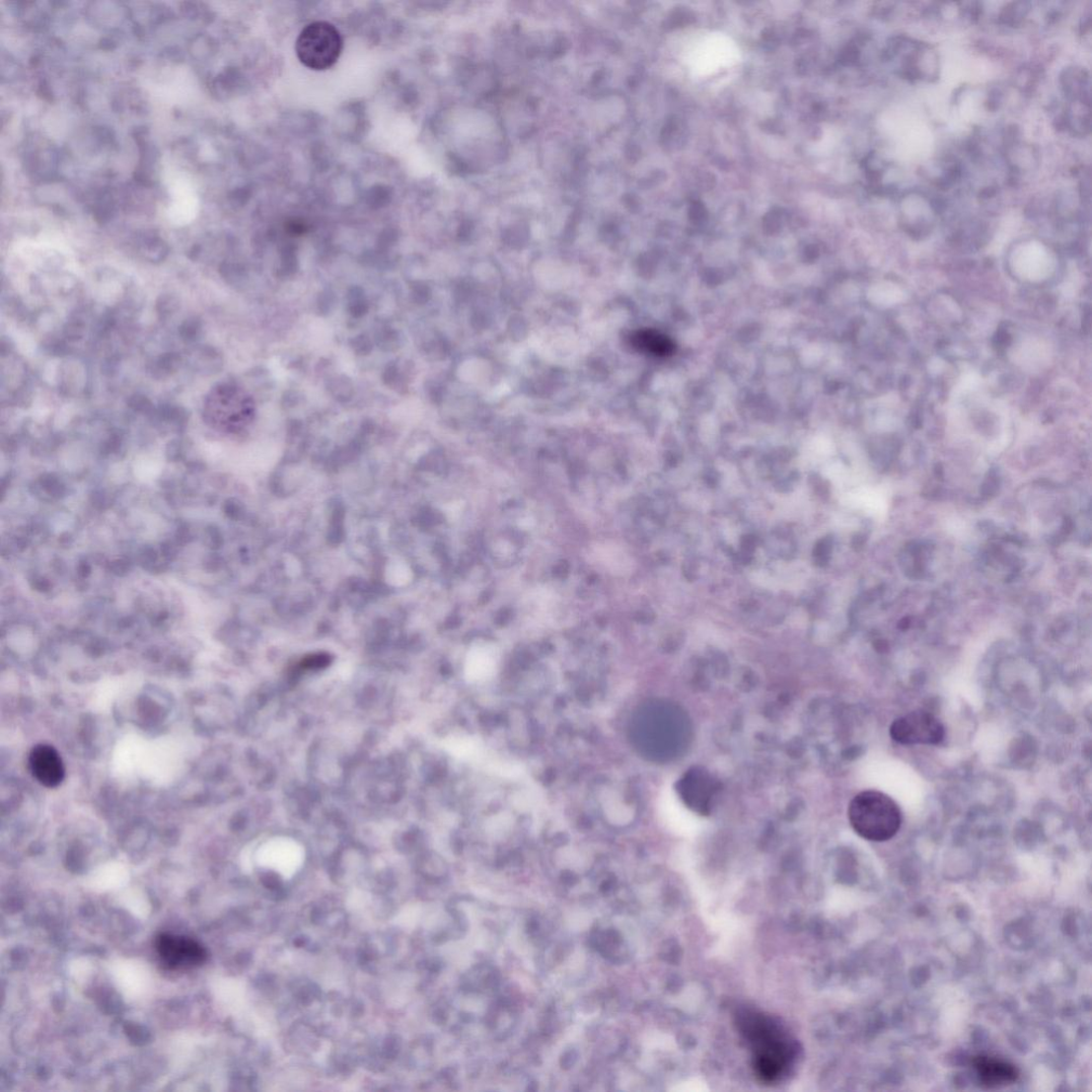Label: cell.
Segmentation results:
<instances>
[{"mask_svg": "<svg viewBox=\"0 0 1092 1092\" xmlns=\"http://www.w3.org/2000/svg\"><path fill=\"white\" fill-rule=\"evenodd\" d=\"M155 946L163 963L170 969L194 968L205 963L204 947L191 938L164 933L156 938Z\"/></svg>", "mask_w": 1092, "mask_h": 1092, "instance_id": "cell-6", "label": "cell"}, {"mask_svg": "<svg viewBox=\"0 0 1092 1092\" xmlns=\"http://www.w3.org/2000/svg\"><path fill=\"white\" fill-rule=\"evenodd\" d=\"M511 818L508 817V815L506 814H501L495 815V817L488 823V825H486V828H490V831L492 833L495 831V829L496 832H507L508 829L511 827Z\"/></svg>", "mask_w": 1092, "mask_h": 1092, "instance_id": "cell-13", "label": "cell"}, {"mask_svg": "<svg viewBox=\"0 0 1092 1092\" xmlns=\"http://www.w3.org/2000/svg\"><path fill=\"white\" fill-rule=\"evenodd\" d=\"M501 654L491 643H478L472 647L465 664V679L469 684L490 681L497 673Z\"/></svg>", "mask_w": 1092, "mask_h": 1092, "instance_id": "cell-10", "label": "cell"}, {"mask_svg": "<svg viewBox=\"0 0 1092 1092\" xmlns=\"http://www.w3.org/2000/svg\"><path fill=\"white\" fill-rule=\"evenodd\" d=\"M972 1065L980 1084L988 1089L1014 1085L1020 1077V1071L1014 1063L989 1056L973 1057Z\"/></svg>", "mask_w": 1092, "mask_h": 1092, "instance_id": "cell-8", "label": "cell"}, {"mask_svg": "<svg viewBox=\"0 0 1092 1092\" xmlns=\"http://www.w3.org/2000/svg\"><path fill=\"white\" fill-rule=\"evenodd\" d=\"M733 1023L749 1050L754 1074L761 1083L778 1085L795 1073L802 1048L781 1019L757 1007L740 1005L733 1012Z\"/></svg>", "mask_w": 1092, "mask_h": 1092, "instance_id": "cell-1", "label": "cell"}, {"mask_svg": "<svg viewBox=\"0 0 1092 1092\" xmlns=\"http://www.w3.org/2000/svg\"><path fill=\"white\" fill-rule=\"evenodd\" d=\"M890 735L902 745H938L945 738V729L932 714L915 710L894 721Z\"/></svg>", "mask_w": 1092, "mask_h": 1092, "instance_id": "cell-5", "label": "cell"}, {"mask_svg": "<svg viewBox=\"0 0 1092 1092\" xmlns=\"http://www.w3.org/2000/svg\"><path fill=\"white\" fill-rule=\"evenodd\" d=\"M631 341L637 349L656 355V357H665V355L673 352L675 347L673 341L667 336L653 330L639 331L631 338Z\"/></svg>", "mask_w": 1092, "mask_h": 1092, "instance_id": "cell-12", "label": "cell"}, {"mask_svg": "<svg viewBox=\"0 0 1092 1092\" xmlns=\"http://www.w3.org/2000/svg\"><path fill=\"white\" fill-rule=\"evenodd\" d=\"M605 818L615 826H624L631 820V810L614 789H604L600 797Z\"/></svg>", "mask_w": 1092, "mask_h": 1092, "instance_id": "cell-11", "label": "cell"}, {"mask_svg": "<svg viewBox=\"0 0 1092 1092\" xmlns=\"http://www.w3.org/2000/svg\"><path fill=\"white\" fill-rule=\"evenodd\" d=\"M849 823L861 837L886 841L896 836L902 826V812L897 802L877 791H865L851 800Z\"/></svg>", "mask_w": 1092, "mask_h": 1092, "instance_id": "cell-2", "label": "cell"}, {"mask_svg": "<svg viewBox=\"0 0 1092 1092\" xmlns=\"http://www.w3.org/2000/svg\"><path fill=\"white\" fill-rule=\"evenodd\" d=\"M686 60L693 76L708 77L739 63L741 51L729 36L712 33L691 47Z\"/></svg>", "mask_w": 1092, "mask_h": 1092, "instance_id": "cell-4", "label": "cell"}, {"mask_svg": "<svg viewBox=\"0 0 1092 1092\" xmlns=\"http://www.w3.org/2000/svg\"><path fill=\"white\" fill-rule=\"evenodd\" d=\"M30 768L35 779L48 788H54L64 779L65 769L57 750L49 745L34 747L30 755Z\"/></svg>", "mask_w": 1092, "mask_h": 1092, "instance_id": "cell-9", "label": "cell"}, {"mask_svg": "<svg viewBox=\"0 0 1092 1092\" xmlns=\"http://www.w3.org/2000/svg\"><path fill=\"white\" fill-rule=\"evenodd\" d=\"M341 50H343V38L334 25L328 22H314L308 25L300 33L296 42L298 59L314 71H324L333 67Z\"/></svg>", "mask_w": 1092, "mask_h": 1092, "instance_id": "cell-3", "label": "cell"}, {"mask_svg": "<svg viewBox=\"0 0 1092 1092\" xmlns=\"http://www.w3.org/2000/svg\"><path fill=\"white\" fill-rule=\"evenodd\" d=\"M717 792V783L707 771L694 767L687 771L680 781V794L686 804L695 811L705 813Z\"/></svg>", "mask_w": 1092, "mask_h": 1092, "instance_id": "cell-7", "label": "cell"}, {"mask_svg": "<svg viewBox=\"0 0 1092 1092\" xmlns=\"http://www.w3.org/2000/svg\"><path fill=\"white\" fill-rule=\"evenodd\" d=\"M831 542H829L828 539H825V541H822L817 546H815L814 556L817 557L819 562L826 563L828 561V556L829 552H831Z\"/></svg>", "mask_w": 1092, "mask_h": 1092, "instance_id": "cell-14", "label": "cell"}]
</instances>
